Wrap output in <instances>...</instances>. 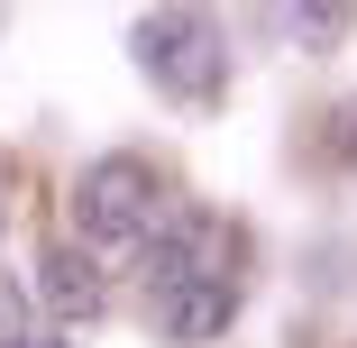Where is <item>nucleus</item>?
<instances>
[{
	"instance_id": "f257e3e1",
	"label": "nucleus",
	"mask_w": 357,
	"mask_h": 348,
	"mask_svg": "<svg viewBox=\"0 0 357 348\" xmlns=\"http://www.w3.org/2000/svg\"><path fill=\"white\" fill-rule=\"evenodd\" d=\"M74 229L92 257H147V239L165 229V174L147 156H92L74 183Z\"/></svg>"
},
{
	"instance_id": "f03ea898",
	"label": "nucleus",
	"mask_w": 357,
	"mask_h": 348,
	"mask_svg": "<svg viewBox=\"0 0 357 348\" xmlns=\"http://www.w3.org/2000/svg\"><path fill=\"white\" fill-rule=\"evenodd\" d=\"M137 64H147V83L156 92H174V101H220V83H229V46H220V28H211L202 10H156V19H137Z\"/></svg>"
},
{
	"instance_id": "7ed1b4c3",
	"label": "nucleus",
	"mask_w": 357,
	"mask_h": 348,
	"mask_svg": "<svg viewBox=\"0 0 357 348\" xmlns=\"http://www.w3.org/2000/svg\"><path fill=\"white\" fill-rule=\"evenodd\" d=\"M238 257H248V239L220 211H165V229L147 239V303L183 294V285H238Z\"/></svg>"
},
{
	"instance_id": "20e7f679",
	"label": "nucleus",
	"mask_w": 357,
	"mask_h": 348,
	"mask_svg": "<svg viewBox=\"0 0 357 348\" xmlns=\"http://www.w3.org/2000/svg\"><path fill=\"white\" fill-rule=\"evenodd\" d=\"M238 294L248 285H183V294H156V330L174 348H202V339H220L238 321Z\"/></svg>"
},
{
	"instance_id": "39448f33",
	"label": "nucleus",
	"mask_w": 357,
	"mask_h": 348,
	"mask_svg": "<svg viewBox=\"0 0 357 348\" xmlns=\"http://www.w3.org/2000/svg\"><path fill=\"white\" fill-rule=\"evenodd\" d=\"M46 312H55V321H92V312H101V275H92V257L46 248Z\"/></svg>"
},
{
	"instance_id": "423d86ee",
	"label": "nucleus",
	"mask_w": 357,
	"mask_h": 348,
	"mask_svg": "<svg viewBox=\"0 0 357 348\" xmlns=\"http://www.w3.org/2000/svg\"><path fill=\"white\" fill-rule=\"evenodd\" d=\"M284 28H294L303 46H339L357 28V10H339V0H321V10H284Z\"/></svg>"
},
{
	"instance_id": "0eeeda50",
	"label": "nucleus",
	"mask_w": 357,
	"mask_h": 348,
	"mask_svg": "<svg viewBox=\"0 0 357 348\" xmlns=\"http://www.w3.org/2000/svg\"><path fill=\"white\" fill-rule=\"evenodd\" d=\"M0 348H28V294L0 275Z\"/></svg>"
},
{
	"instance_id": "6e6552de",
	"label": "nucleus",
	"mask_w": 357,
	"mask_h": 348,
	"mask_svg": "<svg viewBox=\"0 0 357 348\" xmlns=\"http://www.w3.org/2000/svg\"><path fill=\"white\" fill-rule=\"evenodd\" d=\"M0 229H10V165H0Z\"/></svg>"
}]
</instances>
